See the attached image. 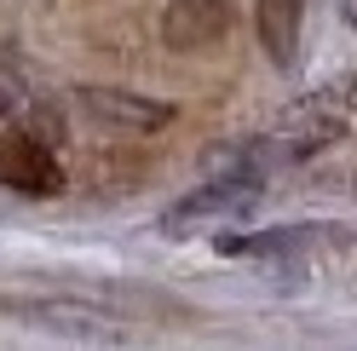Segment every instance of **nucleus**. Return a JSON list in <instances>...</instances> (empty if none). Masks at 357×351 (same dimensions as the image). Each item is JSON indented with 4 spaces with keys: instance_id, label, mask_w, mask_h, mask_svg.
<instances>
[{
    "instance_id": "7ed1b4c3",
    "label": "nucleus",
    "mask_w": 357,
    "mask_h": 351,
    "mask_svg": "<svg viewBox=\"0 0 357 351\" xmlns=\"http://www.w3.org/2000/svg\"><path fill=\"white\" fill-rule=\"evenodd\" d=\"M357 236L351 225H271V231H248V236H219L225 259H305L317 248H351Z\"/></svg>"
},
{
    "instance_id": "20e7f679",
    "label": "nucleus",
    "mask_w": 357,
    "mask_h": 351,
    "mask_svg": "<svg viewBox=\"0 0 357 351\" xmlns=\"http://www.w3.org/2000/svg\"><path fill=\"white\" fill-rule=\"evenodd\" d=\"M0 185L17 196H58L63 167L52 156V144L40 133H29V127H6L0 133Z\"/></svg>"
},
{
    "instance_id": "39448f33",
    "label": "nucleus",
    "mask_w": 357,
    "mask_h": 351,
    "mask_svg": "<svg viewBox=\"0 0 357 351\" xmlns=\"http://www.w3.org/2000/svg\"><path fill=\"white\" fill-rule=\"evenodd\" d=\"M75 109L98 127H116V133H162L173 127L178 109L162 98H139L127 86H75Z\"/></svg>"
},
{
    "instance_id": "1a4fd4ad",
    "label": "nucleus",
    "mask_w": 357,
    "mask_h": 351,
    "mask_svg": "<svg viewBox=\"0 0 357 351\" xmlns=\"http://www.w3.org/2000/svg\"><path fill=\"white\" fill-rule=\"evenodd\" d=\"M47 104L40 98V86L29 75V58L12 47V40H0V121L6 127H29V116Z\"/></svg>"
},
{
    "instance_id": "0eeeda50",
    "label": "nucleus",
    "mask_w": 357,
    "mask_h": 351,
    "mask_svg": "<svg viewBox=\"0 0 357 351\" xmlns=\"http://www.w3.org/2000/svg\"><path fill=\"white\" fill-rule=\"evenodd\" d=\"M254 196H259V179H208L202 190L178 196V202L162 213V231H190V225H208V219L242 213Z\"/></svg>"
},
{
    "instance_id": "9d476101",
    "label": "nucleus",
    "mask_w": 357,
    "mask_h": 351,
    "mask_svg": "<svg viewBox=\"0 0 357 351\" xmlns=\"http://www.w3.org/2000/svg\"><path fill=\"white\" fill-rule=\"evenodd\" d=\"M340 17H346V24L357 29V0H340Z\"/></svg>"
},
{
    "instance_id": "423d86ee",
    "label": "nucleus",
    "mask_w": 357,
    "mask_h": 351,
    "mask_svg": "<svg viewBox=\"0 0 357 351\" xmlns=\"http://www.w3.org/2000/svg\"><path fill=\"white\" fill-rule=\"evenodd\" d=\"M236 12L231 0H167L162 6V47L173 52H208L231 35Z\"/></svg>"
},
{
    "instance_id": "6e6552de",
    "label": "nucleus",
    "mask_w": 357,
    "mask_h": 351,
    "mask_svg": "<svg viewBox=\"0 0 357 351\" xmlns=\"http://www.w3.org/2000/svg\"><path fill=\"white\" fill-rule=\"evenodd\" d=\"M300 29H305V0H254V35L277 70L300 63Z\"/></svg>"
},
{
    "instance_id": "f257e3e1",
    "label": "nucleus",
    "mask_w": 357,
    "mask_h": 351,
    "mask_svg": "<svg viewBox=\"0 0 357 351\" xmlns=\"http://www.w3.org/2000/svg\"><path fill=\"white\" fill-rule=\"evenodd\" d=\"M346 109L334 104L323 86L311 98L300 104H288V116L271 127V133H259L248 150H254V167L259 173H271V167H294V162H311V156H323L328 144H340L346 139Z\"/></svg>"
},
{
    "instance_id": "f03ea898",
    "label": "nucleus",
    "mask_w": 357,
    "mask_h": 351,
    "mask_svg": "<svg viewBox=\"0 0 357 351\" xmlns=\"http://www.w3.org/2000/svg\"><path fill=\"white\" fill-rule=\"evenodd\" d=\"M12 317L24 322H40L52 328L63 340H86V345H121L132 340V322L116 311V305H104L98 294H47V299H6Z\"/></svg>"
}]
</instances>
